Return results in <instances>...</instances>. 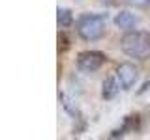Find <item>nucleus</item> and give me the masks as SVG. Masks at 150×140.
Here are the masks:
<instances>
[{
    "instance_id": "f257e3e1",
    "label": "nucleus",
    "mask_w": 150,
    "mask_h": 140,
    "mask_svg": "<svg viewBox=\"0 0 150 140\" xmlns=\"http://www.w3.org/2000/svg\"><path fill=\"white\" fill-rule=\"evenodd\" d=\"M107 13H83L75 22L77 36L88 43L101 39L107 32Z\"/></svg>"
},
{
    "instance_id": "f03ea898",
    "label": "nucleus",
    "mask_w": 150,
    "mask_h": 140,
    "mask_svg": "<svg viewBox=\"0 0 150 140\" xmlns=\"http://www.w3.org/2000/svg\"><path fill=\"white\" fill-rule=\"evenodd\" d=\"M120 49L124 54L135 60L150 58V32L129 30L120 37Z\"/></svg>"
},
{
    "instance_id": "7ed1b4c3",
    "label": "nucleus",
    "mask_w": 150,
    "mask_h": 140,
    "mask_svg": "<svg viewBox=\"0 0 150 140\" xmlns=\"http://www.w3.org/2000/svg\"><path fill=\"white\" fill-rule=\"evenodd\" d=\"M105 54L100 50H84L77 56V69L81 73H96L105 64Z\"/></svg>"
},
{
    "instance_id": "20e7f679",
    "label": "nucleus",
    "mask_w": 150,
    "mask_h": 140,
    "mask_svg": "<svg viewBox=\"0 0 150 140\" xmlns=\"http://www.w3.org/2000/svg\"><path fill=\"white\" fill-rule=\"evenodd\" d=\"M116 78H118L122 90H129V88H133L139 80V69L131 62H122L118 67H116Z\"/></svg>"
},
{
    "instance_id": "39448f33",
    "label": "nucleus",
    "mask_w": 150,
    "mask_h": 140,
    "mask_svg": "<svg viewBox=\"0 0 150 140\" xmlns=\"http://www.w3.org/2000/svg\"><path fill=\"white\" fill-rule=\"evenodd\" d=\"M137 22H139V17L135 15V13L128 11V9H122V11H118L116 17H115L116 28H120V30H124V32L133 30V28L137 26Z\"/></svg>"
},
{
    "instance_id": "423d86ee",
    "label": "nucleus",
    "mask_w": 150,
    "mask_h": 140,
    "mask_svg": "<svg viewBox=\"0 0 150 140\" xmlns=\"http://www.w3.org/2000/svg\"><path fill=\"white\" fill-rule=\"evenodd\" d=\"M120 88L122 86H120L118 78H116V75H109V77H105V80L101 84V97L105 101H109L112 97H116V93H118Z\"/></svg>"
},
{
    "instance_id": "0eeeda50",
    "label": "nucleus",
    "mask_w": 150,
    "mask_h": 140,
    "mask_svg": "<svg viewBox=\"0 0 150 140\" xmlns=\"http://www.w3.org/2000/svg\"><path fill=\"white\" fill-rule=\"evenodd\" d=\"M56 21H58L60 28H68L73 24V13L68 8H58L56 9Z\"/></svg>"
},
{
    "instance_id": "6e6552de",
    "label": "nucleus",
    "mask_w": 150,
    "mask_h": 140,
    "mask_svg": "<svg viewBox=\"0 0 150 140\" xmlns=\"http://www.w3.org/2000/svg\"><path fill=\"white\" fill-rule=\"evenodd\" d=\"M103 2H111V0H103Z\"/></svg>"
},
{
    "instance_id": "1a4fd4ad",
    "label": "nucleus",
    "mask_w": 150,
    "mask_h": 140,
    "mask_svg": "<svg viewBox=\"0 0 150 140\" xmlns=\"http://www.w3.org/2000/svg\"><path fill=\"white\" fill-rule=\"evenodd\" d=\"M146 2H148V4H150V0H146Z\"/></svg>"
}]
</instances>
